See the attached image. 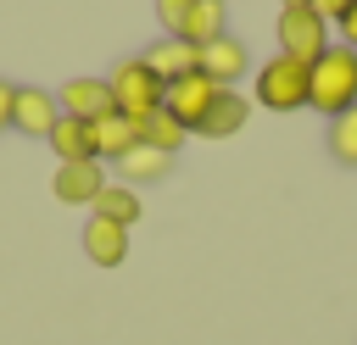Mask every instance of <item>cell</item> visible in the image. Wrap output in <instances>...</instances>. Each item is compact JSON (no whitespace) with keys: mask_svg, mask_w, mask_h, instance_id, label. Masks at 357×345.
<instances>
[{"mask_svg":"<svg viewBox=\"0 0 357 345\" xmlns=\"http://www.w3.org/2000/svg\"><path fill=\"white\" fill-rule=\"evenodd\" d=\"M329 156L340 167H357V106L340 111V117H329Z\"/></svg>","mask_w":357,"mask_h":345,"instance_id":"d6986e66","label":"cell"},{"mask_svg":"<svg viewBox=\"0 0 357 345\" xmlns=\"http://www.w3.org/2000/svg\"><path fill=\"white\" fill-rule=\"evenodd\" d=\"M257 100H262L268 111H296V106H307V67L290 61V56L262 61V72H257Z\"/></svg>","mask_w":357,"mask_h":345,"instance_id":"277c9868","label":"cell"},{"mask_svg":"<svg viewBox=\"0 0 357 345\" xmlns=\"http://www.w3.org/2000/svg\"><path fill=\"white\" fill-rule=\"evenodd\" d=\"M167 161H173V156H162V150H151V145H134V150H128V156H123V161H117V167H123V172H128V178H123V184H128V189H134V184H156V178H162V172H167Z\"/></svg>","mask_w":357,"mask_h":345,"instance_id":"e0dca14e","label":"cell"},{"mask_svg":"<svg viewBox=\"0 0 357 345\" xmlns=\"http://www.w3.org/2000/svg\"><path fill=\"white\" fill-rule=\"evenodd\" d=\"M245 117H251V100H245L240 89H223V95L212 100V111L201 117V128H195V134H206V139H229V134H240V128H245Z\"/></svg>","mask_w":357,"mask_h":345,"instance_id":"4fadbf2b","label":"cell"},{"mask_svg":"<svg viewBox=\"0 0 357 345\" xmlns=\"http://www.w3.org/2000/svg\"><path fill=\"white\" fill-rule=\"evenodd\" d=\"M50 150H56V167H61V161H100V156H95V122L61 117V122L50 128Z\"/></svg>","mask_w":357,"mask_h":345,"instance_id":"8fae6325","label":"cell"},{"mask_svg":"<svg viewBox=\"0 0 357 345\" xmlns=\"http://www.w3.org/2000/svg\"><path fill=\"white\" fill-rule=\"evenodd\" d=\"M50 189L61 206H95V195L106 189V172H100V161H61Z\"/></svg>","mask_w":357,"mask_h":345,"instance_id":"8992f818","label":"cell"},{"mask_svg":"<svg viewBox=\"0 0 357 345\" xmlns=\"http://www.w3.org/2000/svg\"><path fill=\"white\" fill-rule=\"evenodd\" d=\"M218 95H223V89H218L206 72H184V78H173V83L162 89V111L195 134V128H201V117L212 111V100H218Z\"/></svg>","mask_w":357,"mask_h":345,"instance_id":"5b68a950","label":"cell"},{"mask_svg":"<svg viewBox=\"0 0 357 345\" xmlns=\"http://www.w3.org/2000/svg\"><path fill=\"white\" fill-rule=\"evenodd\" d=\"M184 139H190V128H184V122H173L167 111H156L151 122H139V145H151V150H162V156H173Z\"/></svg>","mask_w":357,"mask_h":345,"instance_id":"ac0fdd59","label":"cell"},{"mask_svg":"<svg viewBox=\"0 0 357 345\" xmlns=\"http://www.w3.org/2000/svg\"><path fill=\"white\" fill-rule=\"evenodd\" d=\"M340 39H346V50H357V6L340 17Z\"/></svg>","mask_w":357,"mask_h":345,"instance_id":"603a6c76","label":"cell"},{"mask_svg":"<svg viewBox=\"0 0 357 345\" xmlns=\"http://www.w3.org/2000/svg\"><path fill=\"white\" fill-rule=\"evenodd\" d=\"M84 256H89L95 267H117V262L128 256V228H117V223H106V217H89V223H84Z\"/></svg>","mask_w":357,"mask_h":345,"instance_id":"7c38bea8","label":"cell"},{"mask_svg":"<svg viewBox=\"0 0 357 345\" xmlns=\"http://www.w3.org/2000/svg\"><path fill=\"white\" fill-rule=\"evenodd\" d=\"M324 50H329V22H324L312 6H301V11H279V56L312 67Z\"/></svg>","mask_w":357,"mask_h":345,"instance_id":"3957f363","label":"cell"},{"mask_svg":"<svg viewBox=\"0 0 357 345\" xmlns=\"http://www.w3.org/2000/svg\"><path fill=\"white\" fill-rule=\"evenodd\" d=\"M134 145H139V122H128L123 111H106V117L95 122V156H100V161H123Z\"/></svg>","mask_w":357,"mask_h":345,"instance_id":"5bb4252c","label":"cell"},{"mask_svg":"<svg viewBox=\"0 0 357 345\" xmlns=\"http://www.w3.org/2000/svg\"><path fill=\"white\" fill-rule=\"evenodd\" d=\"M106 89H112V111H123L128 122H151V117L162 111V89H167V83L145 67V56H123V61L112 67Z\"/></svg>","mask_w":357,"mask_h":345,"instance_id":"7a4b0ae2","label":"cell"},{"mask_svg":"<svg viewBox=\"0 0 357 345\" xmlns=\"http://www.w3.org/2000/svg\"><path fill=\"white\" fill-rule=\"evenodd\" d=\"M301 6H312V0H279V11H301Z\"/></svg>","mask_w":357,"mask_h":345,"instance_id":"cb8c5ba5","label":"cell"},{"mask_svg":"<svg viewBox=\"0 0 357 345\" xmlns=\"http://www.w3.org/2000/svg\"><path fill=\"white\" fill-rule=\"evenodd\" d=\"M56 122H61L56 95H45V89H17V100H11V128L33 134V139H50Z\"/></svg>","mask_w":357,"mask_h":345,"instance_id":"9c48e42d","label":"cell"},{"mask_svg":"<svg viewBox=\"0 0 357 345\" xmlns=\"http://www.w3.org/2000/svg\"><path fill=\"white\" fill-rule=\"evenodd\" d=\"M145 67H151L162 83H173V78H184V72H201V45H190V39H156V45L145 50Z\"/></svg>","mask_w":357,"mask_h":345,"instance_id":"30bf717a","label":"cell"},{"mask_svg":"<svg viewBox=\"0 0 357 345\" xmlns=\"http://www.w3.org/2000/svg\"><path fill=\"white\" fill-rule=\"evenodd\" d=\"M89 217H106V223H117V228H128V223L139 217V189H128V184H112V178H106V189L95 195V206H89Z\"/></svg>","mask_w":357,"mask_h":345,"instance_id":"2e32d148","label":"cell"},{"mask_svg":"<svg viewBox=\"0 0 357 345\" xmlns=\"http://www.w3.org/2000/svg\"><path fill=\"white\" fill-rule=\"evenodd\" d=\"M351 6H357V0H312V11H318L324 22H340V17L351 11Z\"/></svg>","mask_w":357,"mask_h":345,"instance_id":"44dd1931","label":"cell"},{"mask_svg":"<svg viewBox=\"0 0 357 345\" xmlns=\"http://www.w3.org/2000/svg\"><path fill=\"white\" fill-rule=\"evenodd\" d=\"M307 106L324 117H340L357 106V50L329 45L312 67H307Z\"/></svg>","mask_w":357,"mask_h":345,"instance_id":"6da1fadb","label":"cell"},{"mask_svg":"<svg viewBox=\"0 0 357 345\" xmlns=\"http://www.w3.org/2000/svg\"><path fill=\"white\" fill-rule=\"evenodd\" d=\"M184 11H190V0H156V22L167 28V39L178 33V22H184Z\"/></svg>","mask_w":357,"mask_h":345,"instance_id":"ffe728a7","label":"cell"},{"mask_svg":"<svg viewBox=\"0 0 357 345\" xmlns=\"http://www.w3.org/2000/svg\"><path fill=\"white\" fill-rule=\"evenodd\" d=\"M56 106H61V117L100 122V117L112 111V89H106V78H67L61 95H56Z\"/></svg>","mask_w":357,"mask_h":345,"instance_id":"ba28073f","label":"cell"},{"mask_svg":"<svg viewBox=\"0 0 357 345\" xmlns=\"http://www.w3.org/2000/svg\"><path fill=\"white\" fill-rule=\"evenodd\" d=\"M11 100H17V83L0 78V128H11Z\"/></svg>","mask_w":357,"mask_h":345,"instance_id":"7402d4cb","label":"cell"},{"mask_svg":"<svg viewBox=\"0 0 357 345\" xmlns=\"http://www.w3.org/2000/svg\"><path fill=\"white\" fill-rule=\"evenodd\" d=\"M173 39H190V45L223 39V0H190V11H184V22H178Z\"/></svg>","mask_w":357,"mask_h":345,"instance_id":"9a60e30c","label":"cell"},{"mask_svg":"<svg viewBox=\"0 0 357 345\" xmlns=\"http://www.w3.org/2000/svg\"><path fill=\"white\" fill-rule=\"evenodd\" d=\"M201 72L218 83V89H229V83H240L245 72H251V50L240 45V39H212V45H201Z\"/></svg>","mask_w":357,"mask_h":345,"instance_id":"52a82bcc","label":"cell"}]
</instances>
